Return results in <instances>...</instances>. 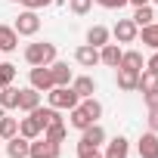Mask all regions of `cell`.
Listing matches in <instances>:
<instances>
[{"label": "cell", "instance_id": "cell-1", "mask_svg": "<svg viewBox=\"0 0 158 158\" xmlns=\"http://www.w3.org/2000/svg\"><path fill=\"white\" fill-rule=\"evenodd\" d=\"M25 62L28 65H53L56 62V44L50 40H34L25 47Z\"/></svg>", "mask_w": 158, "mask_h": 158}, {"label": "cell", "instance_id": "cell-2", "mask_svg": "<svg viewBox=\"0 0 158 158\" xmlns=\"http://www.w3.org/2000/svg\"><path fill=\"white\" fill-rule=\"evenodd\" d=\"M47 102L53 106V109H59V112H71L77 102H81V96H77L74 90H71V84L68 87H53V90H47Z\"/></svg>", "mask_w": 158, "mask_h": 158}, {"label": "cell", "instance_id": "cell-3", "mask_svg": "<svg viewBox=\"0 0 158 158\" xmlns=\"http://www.w3.org/2000/svg\"><path fill=\"white\" fill-rule=\"evenodd\" d=\"M13 28H16L19 37H34V34L40 31V16H37V10H22V13L16 16Z\"/></svg>", "mask_w": 158, "mask_h": 158}, {"label": "cell", "instance_id": "cell-4", "mask_svg": "<svg viewBox=\"0 0 158 158\" xmlns=\"http://www.w3.org/2000/svg\"><path fill=\"white\" fill-rule=\"evenodd\" d=\"M59 155H62V146L59 143H50L44 136L31 139V146H28V158H59Z\"/></svg>", "mask_w": 158, "mask_h": 158}, {"label": "cell", "instance_id": "cell-5", "mask_svg": "<svg viewBox=\"0 0 158 158\" xmlns=\"http://www.w3.org/2000/svg\"><path fill=\"white\" fill-rule=\"evenodd\" d=\"M28 84H31L34 90H40V93L53 90V74H50V65H31V71H28Z\"/></svg>", "mask_w": 158, "mask_h": 158}, {"label": "cell", "instance_id": "cell-6", "mask_svg": "<svg viewBox=\"0 0 158 158\" xmlns=\"http://www.w3.org/2000/svg\"><path fill=\"white\" fill-rule=\"evenodd\" d=\"M112 34H115V40H118V44H136L139 28L133 25V19H118V22H115V28H112Z\"/></svg>", "mask_w": 158, "mask_h": 158}, {"label": "cell", "instance_id": "cell-7", "mask_svg": "<svg viewBox=\"0 0 158 158\" xmlns=\"http://www.w3.org/2000/svg\"><path fill=\"white\" fill-rule=\"evenodd\" d=\"M136 152H139V158H158V133L155 130H146L136 139Z\"/></svg>", "mask_w": 158, "mask_h": 158}, {"label": "cell", "instance_id": "cell-8", "mask_svg": "<svg viewBox=\"0 0 158 158\" xmlns=\"http://www.w3.org/2000/svg\"><path fill=\"white\" fill-rule=\"evenodd\" d=\"M37 106H40V90H34L31 84H28V87H19V112L28 115V112H34Z\"/></svg>", "mask_w": 158, "mask_h": 158}, {"label": "cell", "instance_id": "cell-9", "mask_svg": "<svg viewBox=\"0 0 158 158\" xmlns=\"http://www.w3.org/2000/svg\"><path fill=\"white\" fill-rule=\"evenodd\" d=\"M74 62L81 65V68H93V65H99V50L90 47V44H81V47L74 50Z\"/></svg>", "mask_w": 158, "mask_h": 158}, {"label": "cell", "instance_id": "cell-10", "mask_svg": "<svg viewBox=\"0 0 158 158\" xmlns=\"http://www.w3.org/2000/svg\"><path fill=\"white\" fill-rule=\"evenodd\" d=\"M102 143H106V130L99 127V121L90 124V127H84V130H81V139H77V146H96V149H99Z\"/></svg>", "mask_w": 158, "mask_h": 158}, {"label": "cell", "instance_id": "cell-11", "mask_svg": "<svg viewBox=\"0 0 158 158\" xmlns=\"http://www.w3.org/2000/svg\"><path fill=\"white\" fill-rule=\"evenodd\" d=\"M50 74H53V87H68L71 77H74V71L68 68V62H59V59L50 65Z\"/></svg>", "mask_w": 158, "mask_h": 158}, {"label": "cell", "instance_id": "cell-12", "mask_svg": "<svg viewBox=\"0 0 158 158\" xmlns=\"http://www.w3.org/2000/svg\"><path fill=\"white\" fill-rule=\"evenodd\" d=\"M121 47L118 44H106V47H99V65H109V68H118L121 65Z\"/></svg>", "mask_w": 158, "mask_h": 158}, {"label": "cell", "instance_id": "cell-13", "mask_svg": "<svg viewBox=\"0 0 158 158\" xmlns=\"http://www.w3.org/2000/svg\"><path fill=\"white\" fill-rule=\"evenodd\" d=\"M19 133H22L25 139H37V136L44 133V127H40V121H37V118L28 112L25 118H19Z\"/></svg>", "mask_w": 158, "mask_h": 158}, {"label": "cell", "instance_id": "cell-14", "mask_svg": "<svg viewBox=\"0 0 158 158\" xmlns=\"http://www.w3.org/2000/svg\"><path fill=\"white\" fill-rule=\"evenodd\" d=\"M28 146H31V139H25L22 133H16V136L6 139V155L10 158H28Z\"/></svg>", "mask_w": 158, "mask_h": 158}, {"label": "cell", "instance_id": "cell-15", "mask_svg": "<svg viewBox=\"0 0 158 158\" xmlns=\"http://www.w3.org/2000/svg\"><path fill=\"white\" fill-rule=\"evenodd\" d=\"M127 155H130V143L124 136H112L106 152H102V158H127Z\"/></svg>", "mask_w": 158, "mask_h": 158}, {"label": "cell", "instance_id": "cell-16", "mask_svg": "<svg viewBox=\"0 0 158 158\" xmlns=\"http://www.w3.org/2000/svg\"><path fill=\"white\" fill-rule=\"evenodd\" d=\"M71 90L81 96V99H87V96H93L96 93V81L90 74H81V77H71Z\"/></svg>", "mask_w": 158, "mask_h": 158}, {"label": "cell", "instance_id": "cell-17", "mask_svg": "<svg viewBox=\"0 0 158 158\" xmlns=\"http://www.w3.org/2000/svg\"><path fill=\"white\" fill-rule=\"evenodd\" d=\"M19 47V34L13 25H0V53H13Z\"/></svg>", "mask_w": 158, "mask_h": 158}, {"label": "cell", "instance_id": "cell-18", "mask_svg": "<svg viewBox=\"0 0 158 158\" xmlns=\"http://www.w3.org/2000/svg\"><path fill=\"white\" fill-rule=\"evenodd\" d=\"M0 109H3V112L19 109V87H13V84L0 87Z\"/></svg>", "mask_w": 158, "mask_h": 158}, {"label": "cell", "instance_id": "cell-19", "mask_svg": "<svg viewBox=\"0 0 158 158\" xmlns=\"http://www.w3.org/2000/svg\"><path fill=\"white\" fill-rule=\"evenodd\" d=\"M118 68L143 71V68H146V59H143V53H139V50H124V53H121V65H118Z\"/></svg>", "mask_w": 158, "mask_h": 158}, {"label": "cell", "instance_id": "cell-20", "mask_svg": "<svg viewBox=\"0 0 158 158\" xmlns=\"http://www.w3.org/2000/svg\"><path fill=\"white\" fill-rule=\"evenodd\" d=\"M109 37H112V31H109L106 25H93V28L87 31V44H90V47H96V50H99V47H106V44H109Z\"/></svg>", "mask_w": 158, "mask_h": 158}, {"label": "cell", "instance_id": "cell-21", "mask_svg": "<svg viewBox=\"0 0 158 158\" xmlns=\"http://www.w3.org/2000/svg\"><path fill=\"white\" fill-rule=\"evenodd\" d=\"M44 139H50V143H62L65 136H68V127H65V121H53V124H47L44 127V133H40Z\"/></svg>", "mask_w": 158, "mask_h": 158}, {"label": "cell", "instance_id": "cell-22", "mask_svg": "<svg viewBox=\"0 0 158 158\" xmlns=\"http://www.w3.org/2000/svg\"><path fill=\"white\" fill-rule=\"evenodd\" d=\"M68 124H71L74 130H84V127H90V124H96V121H93V118H90L81 106H74V109L68 112Z\"/></svg>", "mask_w": 158, "mask_h": 158}, {"label": "cell", "instance_id": "cell-23", "mask_svg": "<svg viewBox=\"0 0 158 158\" xmlns=\"http://www.w3.org/2000/svg\"><path fill=\"white\" fill-rule=\"evenodd\" d=\"M136 40H143L149 50H158V25H155V22H152V25H143L139 34H136Z\"/></svg>", "mask_w": 158, "mask_h": 158}, {"label": "cell", "instance_id": "cell-24", "mask_svg": "<svg viewBox=\"0 0 158 158\" xmlns=\"http://www.w3.org/2000/svg\"><path fill=\"white\" fill-rule=\"evenodd\" d=\"M19 133V118H10V112L0 115V139H10Z\"/></svg>", "mask_w": 158, "mask_h": 158}, {"label": "cell", "instance_id": "cell-25", "mask_svg": "<svg viewBox=\"0 0 158 158\" xmlns=\"http://www.w3.org/2000/svg\"><path fill=\"white\" fill-rule=\"evenodd\" d=\"M136 81H139V71H133V68H118V87H121V90H136Z\"/></svg>", "mask_w": 158, "mask_h": 158}, {"label": "cell", "instance_id": "cell-26", "mask_svg": "<svg viewBox=\"0 0 158 158\" xmlns=\"http://www.w3.org/2000/svg\"><path fill=\"white\" fill-rule=\"evenodd\" d=\"M130 19H133V25H136V28H143V25H152V22H155V10H152V3H149V6H136Z\"/></svg>", "mask_w": 158, "mask_h": 158}, {"label": "cell", "instance_id": "cell-27", "mask_svg": "<svg viewBox=\"0 0 158 158\" xmlns=\"http://www.w3.org/2000/svg\"><path fill=\"white\" fill-rule=\"evenodd\" d=\"M155 87H158V74L149 71V68H143V71H139V81H136V90L149 93V90H155Z\"/></svg>", "mask_w": 158, "mask_h": 158}, {"label": "cell", "instance_id": "cell-28", "mask_svg": "<svg viewBox=\"0 0 158 158\" xmlns=\"http://www.w3.org/2000/svg\"><path fill=\"white\" fill-rule=\"evenodd\" d=\"M77 106H81V109H84L93 121H99V118H102V102H99L96 96H87V99H81V102H77Z\"/></svg>", "mask_w": 158, "mask_h": 158}, {"label": "cell", "instance_id": "cell-29", "mask_svg": "<svg viewBox=\"0 0 158 158\" xmlns=\"http://www.w3.org/2000/svg\"><path fill=\"white\" fill-rule=\"evenodd\" d=\"M16 81V65L13 62H0V87H6Z\"/></svg>", "mask_w": 158, "mask_h": 158}, {"label": "cell", "instance_id": "cell-30", "mask_svg": "<svg viewBox=\"0 0 158 158\" xmlns=\"http://www.w3.org/2000/svg\"><path fill=\"white\" fill-rule=\"evenodd\" d=\"M68 10H71L74 16H87V13L93 10V0H68Z\"/></svg>", "mask_w": 158, "mask_h": 158}, {"label": "cell", "instance_id": "cell-31", "mask_svg": "<svg viewBox=\"0 0 158 158\" xmlns=\"http://www.w3.org/2000/svg\"><path fill=\"white\" fill-rule=\"evenodd\" d=\"M77 158H102V152L96 146H77Z\"/></svg>", "mask_w": 158, "mask_h": 158}, {"label": "cell", "instance_id": "cell-32", "mask_svg": "<svg viewBox=\"0 0 158 158\" xmlns=\"http://www.w3.org/2000/svg\"><path fill=\"white\" fill-rule=\"evenodd\" d=\"M93 3H99L106 10H121V6H127V0H93Z\"/></svg>", "mask_w": 158, "mask_h": 158}, {"label": "cell", "instance_id": "cell-33", "mask_svg": "<svg viewBox=\"0 0 158 158\" xmlns=\"http://www.w3.org/2000/svg\"><path fill=\"white\" fill-rule=\"evenodd\" d=\"M143 99H146V109H158V87L149 90V93H143Z\"/></svg>", "mask_w": 158, "mask_h": 158}, {"label": "cell", "instance_id": "cell-34", "mask_svg": "<svg viewBox=\"0 0 158 158\" xmlns=\"http://www.w3.org/2000/svg\"><path fill=\"white\" fill-rule=\"evenodd\" d=\"M146 68H149V71H155V74H158V50H152V56H149V59H146Z\"/></svg>", "mask_w": 158, "mask_h": 158}, {"label": "cell", "instance_id": "cell-35", "mask_svg": "<svg viewBox=\"0 0 158 158\" xmlns=\"http://www.w3.org/2000/svg\"><path fill=\"white\" fill-rule=\"evenodd\" d=\"M53 0H25V10H40V6H50Z\"/></svg>", "mask_w": 158, "mask_h": 158}, {"label": "cell", "instance_id": "cell-36", "mask_svg": "<svg viewBox=\"0 0 158 158\" xmlns=\"http://www.w3.org/2000/svg\"><path fill=\"white\" fill-rule=\"evenodd\" d=\"M149 130L158 133V109H149Z\"/></svg>", "mask_w": 158, "mask_h": 158}, {"label": "cell", "instance_id": "cell-37", "mask_svg": "<svg viewBox=\"0 0 158 158\" xmlns=\"http://www.w3.org/2000/svg\"><path fill=\"white\" fill-rule=\"evenodd\" d=\"M127 3H130V6L136 10V6H149V3H152V0H127Z\"/></svg>", "mask_w": 158, "mask_h": 158}, {"label": "cell", "instance_id": "cell-38", "mask_svg": "<svg viewBox=\"0 0 158 158\" xmlns=\"http://www.w3.org/2000/svg\"><path fill=\"white\" fill-rule=\"evenodd\" d=\"M10 3H25V0H10Z\"/></svg>", "mask_w": 158, "mask_h": 158}, {"label": "cell", "instance_id": "cell-39", "mask_svg": "<svg viewBox=\"0 0 158 158\" xmlns=\"http://www.w3.org/2000/svg\"><path fill=\"white\" fill-rule=\"evenodd\" d=\"M152 3H158V0H152Z\"/></svg>", "mask_w": 158, "mask_h": 158}, {"label": "cell", "instance_id": "cell-40", "mask_svg": "<svg viewBox=\"0 0 158 158\" xmlns=\"http://www.w3.org/2000/svg\"><path fill=\"white\" fill-rule=\"evenodd\" d=\"M155 25H158V22H155Z\"/></svg>", "mask_w": 158, "mask_h": 158}]
</instances>
